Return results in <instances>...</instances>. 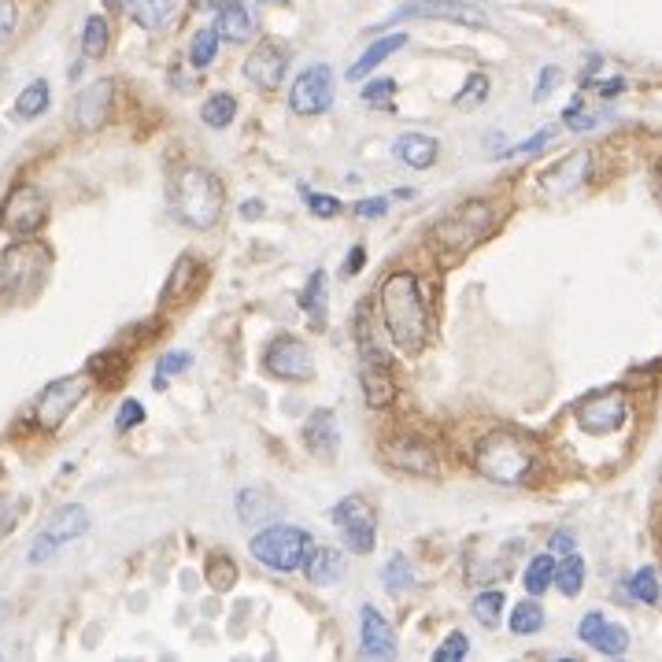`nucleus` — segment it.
<instances>
[{
  "mask_svg": "<svg viewBox=\"0 0 662 662\" xmlns=\"http://www.w3.org/2000/svg\"><path fill=\"white\" fill-rule=\"evenodd\" d=\"M474 466L481 478L496 481V485H522L533 474V448L515 433L496 430L478 441Z\"/></svg>",
  "mask_w": 662,
  "mask_h": 662,
  "instance_id": "obj_4",
  "label": "nucleus"
},
{
  "mask_svg": "<svg viewBox=\"0 0 662 662\" xmlns=\"http://www.w3.org/2000/svg\"><path fill=\"white\" fill-rule=\"evenodd\" d=\"M363 263H367V248L356 245V248H352V252H348V263H344V274H348V278H352V274H359V270H363Z\"/></svg>",
  "mask_w": 662,
  "mask_h": 662,
  "instance_id": "obj_55",
  "label": "nucleus"
},
{
  "mask_svg": "<svg viewBox=\"0 0 662 662\" xmlns=\"http://www.w3.org/2000/svg\"><path fill=\"white\" fill-rule=\"evenodd\" d=\"M381 304V319H385V330L396 341V348L404 356H418L426 348V337H430V311H426V300H422V285L411 270H396L381 282L378 293Z\"/></svg>",
  "mask_w": 662,
  "mask_h": 662,
  "instance_id": "obj_1",
  "label": "nucleus"
},
{
  "mask_svg": "<svg viewBox=\"0 0 662 662\" xmlns=\"http://www.w3.org/2000/svg\"><path fill=\"white\" fill-rule=\"evenodd\" d=\"M15 19H19V12H15V0H0V41L15 30Z\"/></svg>",
  "mask_w": 662,
  "mask_h": 662,
  "instance_id": "obj_54",
  "label": "nucleus"
},
{
  "mask_svg": "<svg viewBox=\"0 0 662 662\" xmlns=\"http://www.w3.org/2000/svg\"><path fill=\"white\" fill-rule=\"evenodd\" d=\"M381 585L393 592H407L411 585H415V570H411V563H407V555H393L389 563H385V570H381Z\"/></svg>",
  "mask_w": 662,
  "mask_h": 662,
  "instance_id": "obj_39",
  "label": "nucleus"
},
{
  "mask_svg": "<svg viewBox=\"0 0 662 662\" xmlns=\"http://www.w3.org/2000/svg\"><path fill=\"white\" fill-rule=\"evenodd\" d=\"M466 651H470V640H466V633H452V637L444 640L441 648L433 651V659H437V662H459V659H466Z\"/></svg>",
  "mask_w": 662,
  "mask_h": 662,
  "instance_id": "obj_49",
  "label": "nucleus"
},
{
  "mask_svg": "<svg viewBox=\"0 0 662 662\" xmlns=\"http://www.w3.org/2000/svg\"><path fill=\"white\" fill-rule=\"evenodd\" d=\"M404 45H407V34H400V30H396V34H389V37H378V41H374V45H370V49L363 52V56H359L352 67H348V82H363V78H367V74L374 71L378 63H385L396 49H404Z\"/></svg>",
  "mask_w": 662,
  "mask_h": 662,
  "instance_id": "obj_24",
  "label": "nucleus"
},
{
  "mask_svg": "<svg viewBox=\"0 0 662 662\" xmlns=\"http://www.w3.org/2000/svg\"><path fill=\"white\" fill-rule=\"evenodd\" d=\"M563 123L574 130V134H585V130H592V126L603 123V115H585V100L574 97L570 104L563 108Z\"/></svg>",
  "mask_w": 662,
  "mask_h": 662,
  "instance_id": "obj_44",
  "label": "nucleus"
},
{
  "mask_svg": "<svg viewBox=\"0 0 662 662\" xmlns=\"http://www.w3.org/2000/svg\"><path fill=\"white\" fill-rule=\"evenodd\" d=\"M193 270H197V256H178V263H174L171 278H167V293H163V307H174L182 304L185 293H189V278H193Z\"/></svg>",
  "mask_w": 662,
  "mask_h": 662,
  "instance_id": "obj_31",
  "label": "nucleus"
},
{
  "mask_svg": "<svg viewBox=\"0 0 662 662\" xmlns=\"http://www.w3.org/2000/svg\"><path fill=\"white\" fill-rule=\"evenodd\" d=\"M555 585H559L566 600L581 596V589H585V559L577 552H566L563 563H555Z\"/></svg>",
  "mask_w": 662,
  "mask_h": 662,
  "instance_id": "obj_29",
  "label": "nucleus"
},
{
  "mask_svg": "<svg viewBox=\"0 0 662 662\" xmlns=\"http://www.w3.org/2000/svg\"><path fill=\"white\" fill-rule=\"evenodd\" d=\"M333 522H337L344 548L352 555H370L378 548V518H374V507L363 496H344L333 507Z\"/></svg>",
  "mask_w": 662,
  "mask_h": 662,
  "instance_id": "obj_7",
  "label": "nucleus"
},
{
  "mask_svg": "<svg viewBox=\"0 0 662 662\" xmlns=\"http://www.w3.org/2000/svg\"><path fill=\"white\" fill-rule=\"evenodd\" d=\"M655 193H659V204H662V171H659V178H655Z\"/></svg>",
  "mask_w": 662,
  "mask_h": 662,
  "instance_id": "obj_59",
  "label": "nucleus"
},
{
  "mask_svg": "<svg viewBox=\"0 0 662 662\" xmlns=\"http://www.w3.org/2000/svg\"><path fill=\"white\" fill-rule=\"evenodd\" d=\"M215 30H219L222 41L245 45L248 37L256 34V19L248 15V8L241 0H219L215 4Z\"/></svg>",
  "mask_w": 662,
  "mask_h": 662,
  "instance_id": "obj_20",
  "label": "nucleus"
},
{
  "mask_svg": "<svg viewBox=\"0 0 662 662\" xmlns=\"http://www.w3.org/2000/svg\"><path fill=\"white\" fill-rule=\"evenodd\" d=\"M219 30L215 26H208V30H197L193 34V41H189V63L193 67H208L211 60H215V52H219Z\"/></svg>",
  "mask_w": 662,
  "mask_h": 662,
  "instance_id": "obj_42",
  "label": "nucleus"
},
{
  "mask_svg": "<svg viewBox=\"0 0 662 662\" xmlns=\"http://www.w3.org/2000/svg\"><path fill=\"white\" fill-rule=\"evenodd\" d=\"M359 97L374 104V108H389V100L396 97V78H378V82H367L359 89Z\"/></svg>",
  "mask_w": 662,
  "mask_h": 662,
  "instance_id": "obj_46",
  "label": "nucleus"
},
{
  "mask_svg": "<svg viewBox=\"0 0 662 662\" xmlns=\"http://www.w3.org/2000/svg\"><path fill=\"white\" fill-rule=\"evenodd\" d=\"M174 211L193 230H215L222 215V182L204 167H185L174 178Z\"/></svg>",
  "mask_w": 662,
  "mask_h": 662,
  "instance_id": "obj_3",
  "label": "nucleus"
},
{
  "mask_svg": "<svg viewBox=\"0 0 662 662\" xmlns=\"http://www.w3.org/2000/svg\"><path fill=\"white\" fill-rule=\"evenodd\" d=\"M385 211H389V200H385V197H370V200H359V204H356L359 219H381Z\"/></svg>",
  "mask_w": 662,
  "mask_h": 662,
  "instance_id": "obj_53",
  "label": "nucleus"
},
{
  "mask_svg": "<svg viewBox=\"0 0 662 662\" xmlns=\"http://www.w3.org/2000/svg\"><path fill=\"white\" fill-rule=\"evenodd\" d=\"M503 592L500 589H489V592H478L474 596V603H470V614L478 618L485 629H496L500 626V614H503Z\"/></svg>",
  "mask_w": 662,
  "mask_h": 662,
  "instance_id": "obj_36",
  "label": "nucleus"
},
{
  "mask_svg": "<svg viewBox=\"0 0 662 662\" xmlns=\"http://www.w3.org/2000/svg\"><path fill=\"white\" fill-rule=\"evenodd\" d=\"M489 230H492V208L481 197H470L459 208H452L448 215L437 219V226H433V248H437V256L444 263H455L466 252H474Z\"/></svg>",
  "mask_w": 662,
  "mask_h": 662,
  "instance_id": "obj_2",
  "label": "nucleus"
},
{
  "mask_svg": "<svg viewBox=\"0 0 662 662\" xmlns=\"http://www.w3.org/2000/svg\"><path fill=\"white\" fill-rule=\"evenodd\" d=\"M555 137V126H544V130H537L533 137H526L522 145H511V148H500V156H507V160H515V156H529V152H540V148L548 145Z\"/></svg>",
  "mask_w": 662,
  "mask_h": 662,
  "instance_id": "obj_47",
  "label": "nucleus"
},
{
  "mask_svg": "<svg viewBox=\"0 0 662 662\" xmlns=\"http://www.w3.org/2000/svg\"><path fill=\"white\" fill-rule=\"evenodd\" d=\"M108 104H111V82H93L78 93L74 100V126L82 130V134H93L100 130V123L108 119Z\"/></svg>",
  "mask_w": 662,
  "mask_h": 662,
  "instance_id": "obj_18",
  "label": "nucleus"
},
{
  "mask_svg": "<svg viewBox=\"0 0 662 662\" xmlns=\"http://www.w3.org/2000/svg\"><path fill=\"white\" fill-rule=\"evenodd\" d=\"M204 574H208V585L215 592H230L233 585H237V566H233V559L226 552H215L208 559V570H204Z\"/></svg>",
  "mask_w": 662,
  "mask_h": 662,
  "instance_id": "obj_40",
  "label": "nucleus"
},
{
  "mask_svg": "<svg viewBox=\"0 0 662 662\" xmlns=\"http://www.w3.org/2000/svg\"><path fill=\"white\" fill-rule=\"evenodd\" d=\"M189 363H193V356H189V352H167V356H160V363H156V378H152L156 393H160V389H167V378H171V374H178V370H185Z\"/></svg>",
  "mask_w": 662,
  "mask_h": 662,
  "instance_id": "obj_45",
  "label": "nucleus"
},
{
  "mask_svg": "<svg viewBox=\"0 0 662 662\" xmlns=\"http://www.w3.org/2000/svg\"><path fill=\"white\" fill-rule=\"evenodd\" d=\"M626 78H611V82H607V86H600V97L603 100H611V97H618V93H626Z\"/></svg>",
  "mask_w": 662,
  "mask_h": 662,
  "instance_id": "obj_57",
  "label": "nucleus"
},
{
  "mask_svg": "<svg viewBox=\"0 0 662 662\" xmlns=\"http://www.w3.org/2000/svg\"><path fill=\"white\" fill-rule=\"evenodd\" d=\"M145 422V407L137 404V400H126L123 407H119V415H115V430L126 433V430H134V426H141Z\"/></svg>",
  "mask_w": 662,
  "mask_h": 662,
  "instance_id": "obj_50",
  "label": "nucleus"
},
{
  "mask_svg": "<svg viewBox=\"0 0 662 662\" xmlns=\"http://www.w3.org/2000/svg\"><path fill=\"white\" fill-rule=\"evenodd\" d=\"M363 396L374 411H385V407L396 400V378H393V363H363Z\"/></svg>",
  "mask_w": 662,
  "mask_h": 662,
  "instance_id": "obj_22",
  "label": "nucleus"
},
{
  "mask_svg": "<svg viewBox=\"0 0 662 662\" xmlns=\"http://www.w3.org/2000/svg\"><path fill=\"white\" fill-rule=\"evenodd\" d=\"M396 156L407 163V167H415V171H426V167H433L437 163V152H441V145H437V137L430 134H404L396 137Z\"/></svg>",
  "mask_w": 662,
  "mask_h": 662,
  "instance_id": "obj_23",
  "label": "nucleus"
},
{
  "mask_svg": "<svg viewBox=\"0 0 662 662\" xmlns=\"http://www.w3.org/2000/svg\"><path fill=\"white\" fill-rule=\"evenodd\" d=\"M115 8H123L134 23H141L145 30H156V26H163L167 19H171L174 12V0H111Z\"/></svg>",
  "mask_w": 662,
  "mask_h": 662,
  "instance_id": "obj_26",
  "label": "nucleus"
},
{
  "mask_svg": "<svg viewBox=\"0 0 662 662\" xmlns=\"http://www.w3.org/2000/svg\"><path fill=\"white\" fill-rule=\"evenodd\" d=\"M359 640H363V655L367 659H393L396 655V633L385 622V614L378 607H363L359 611Z\"/></svg>",
  "mask_w": 662,
  "mask_h": 662,
  "instance_id": "obj_17",
  "label": "nucleus"
},
{
  "mask_svg": "<svg viewBox=\"0 0 662 662\" xmlns=\"http://www.w3.org/2000/svg\"><path fill=\"white\" fill-rule=\"evenodd\" d=\"M589 174H592V152L589 148H577V152L563 156L555 167H548V171L540 174V189H544L548 197L563 200V197H570L574 189H581V185L589 182Z\"/></svg>",
  "mask_w": 662,
  "mask_h": 662,
  "instance_id": "obj_14",
  "label": "nucleus"
},
{
  "mask_svg": "<svg viewBox=\"0 0 662 662\" xmlns=\"http://www.w3.org/2000/svg\"><path fill=\"white\" fill-rule=\"evenodd\" d=\"M304 200H307V211H311V215H319V219H333V215H341V200L330 197V193H307L304 189Z\"/></svg>",
  "mask_w": 662,
  "mask_h": 662,
  "instance_id": "obj_48",
  "label": "nucleus"
},
{
  "mask_svg": "<svg viewBox=\"0 0 662 662\" xmlns=\"http://www.w3.org/2000/svg\"><path fill=\"white\" fill-rule=\"evenodd\" d=\"M304 448L315 459H333V452H337V422H333V411H315V415L304 422Z\"/></svg>",
  "mask_w": 662,
  "mask_h": 662,
  "instance_id": "obj_21",
  "label": "nucleus"
},
{
  "mask_svg": "<svg viewBox=\"0 0 662 662\" xmlns=\"http://www.w3.org/2000/svg\"><path fill=\"white\" fill-rule=\"evenodd\" d=\"M577 426L589 433V437H607V433L622 430L629 418V393L626 389H603V393H592L589 400L577 404Z\"/></svg>",
  "mask_w": 662,
  "mask_h": 662,
  "instance_id": "obj_9",
  "label": "nucleus"
},
{
  "mask_svg": "<svg viewBox=\"0 0 662 662\" xmlns=\"http://www.w3.org/2000/svg\"><path fill=\"white\" fill-rule=\"evenodd\" d=\"M49 82L45 78H37V82H30V86L15 97V108H12V115L19 119V123H30V119H37L41 111L49 108Z\"/></svg>",
  "mask_w": 662,
  "mask_h": 662,
  "instance_id": "obj_28",
  "label": "nucleus"
},
{
  "mask_svg": "<svg viewBox=\"0 0 662 662\" xmlns=\"http://www.w3.org/2000/svg\"><path fill=\"white\" fill-rule=\"evenodd\" d=\"M507 626H511L515 637H533V633L544 629V607H537L533 600L515 603V611H511V618H507Z\"/></svg>",
  "mask_w": 662,
  "mask_h": 662,
  "instance_id": "obj_34",
  "label": "nucleus"
},
{
  "mask_svg": "<svg viewBox=\"0 0 662 662\" xmlns=\"http://www.w3.org/2000/svg\"><path fill=\"white\" fill-rule=\"evenodd\" d=\"M263 215V204L259 200H252V204H241V219H259Z\"/></svg>",
  "mask_w": 662,
  "mask_h": 662,
  "instance_id": "obj_58",
  "label": "nucleus"
},
{
  "mask_svg": "<svg viewBox=\"0 0 662 662\" xmlns=\"http://www.w3.org/2000/svg\"><path fill=\"white\" fill-rule=\"evenodd\" d=\"M233 115H237V100H233L230 93H211V97L204 100V108H200V119H204V126H211V130H226V126L233 123Z\"/></svg>",
  "mask_w": 662,
  "mask_h": 662,
  "instance_id": "obj_33",
  "label": "nucleus"
},
{
  "mask_svg": "<svg viewBox=\"0 0 662 662\" xmlns=\"http://www.w3.org/2000/svg\"><path fill=\"white\" fill-rule=\"evenodd\" d=\"M489 93H492V78L489 74H470L463 82V89L455 93V108L459 111H474V108H481L485 100H489Z\"/></svg>",
  "mask_w": 662,
  "mask_h": 662,
  "instance_id": "obj_35",
  "label": "nucleus"
},
{
  "mask_svg": "<svg viewBox=\"0 0 662 662\" xmlns=\"http://www.w3.org/2000/svg\"><path fill=\"white\" fill-rule=\"evenodd\" d=\"M289 108L296 115H326L333 108V71L326 63L300 71V78L289 89Z\"/></svg>",
  "mask_w": 662,
  "mask_h": 662,
  "instance_id": "obj_12",
  "label": "nucleus"
},
{
  "mask_svg": "<svg viewBox=\"0 0 662 662\" xmlns=\"http://www.w3.org/2000/svg\"><path fill=\"white\" fill-rule=\"evenodd\" d=\"M237 515H241V522H248V526H259V522H267L270 515H274V503L267 500V496H259V492H237Z\"/></svg>",
  "mask_w": 662,
  "mask_h": 662,
  "instance_id": "obj_37",
  "label": "nucleus"
},
{
  "mask_svg": "<svg viewBox=\"0 0 662 662\" xmlns=\"http://www.w3.org/2000/svg\"><path fill=\"white\" fill-rule=\"evenodd\" d=\"M300 307L307 311V319H311L315 330L326 326V270H315L307 278V285L300 289Z\"/></svg>",
  "mask_w": 662,
  "mask_h": 662,
  "instance_id": "obj_27",
  "label": "nucleus"
},
{
  "mask_svg": "<svg viewBox=\"0 0 662 662\" xmlns=\"http://www.w3.org/2000/svg\"><path fill=\"white\" fill-rule=\"evenodd\" d=\"M263 370L278 381H307L315 374V359H311V348L300 337L282 333V337L270 341L267 356H263Z\"/></svg>",
  "mask_w": 662,
  "mask_h": 662,
  "instance_id": "obj_11",
  "label": "nucleus"
},
{
  "mask_svg": "<svg viewBox=\"0 0 662 662\" xmlns=\"http://www.w3.org/2000/svg\"><path fill=\"white\" fill-rule=\"evenodd\" d=\"M559 78H563V71H559V67H544V71H540V78H537V89H533V100L540 104V100H544L555 86H559Z\"/></svg>",
  "mask_w": 662,
  "mask_h": 662,
  "instance_id": "obj_51",
  "label": "nucleus"
},
{
  "mask_svg": "<svg viewBox=\"0 0 662 662\" xmlns=\"http://www.w3.org/2000/svg\"><path fill=\"white\" fill-rule=\"evenodd\" d=\"M45 248L37 245H12L4 252V263H0V289H15L23 285L26 274H37L45 267Z\"/></svg>",
  "mask_w": 662,
  "mask_h": 662,
  "instance_id": "obj_19",
  "label": "nucleus"
},
{
  "mask_svg": "<svg viewBox=\"0 0 662 662\" xmlns=\"http://www.w3.org/2000/svg\"><path fill=\"white\" fill-rule=\"evenodd\" d=\"M126 370H130V356L126 352H100V356L89 359V374H97L104 385H119L126 378Z\"/></svg>",
  "mask_w": 662,
  "mask_h": 662,
  "instance_id": "obj_32",
  "label": "nucleus"
},
{
  "mask_svg": "<svg viewBox=\"0 0 662 662\" xmlns=\"http://www.w3.org/2000/svg\"><path fill=\"white\" fill-rule=\"evenodd\" d=\"M552 552L559 555V552H574V537H570V533H563V529H559V533H555L552 537Z\"/></svg>",
  "mask_w": 662,
  "mask_h": 662,
  "instance_id": "obj_56",
  "label": "nucleus"
},
{
  "mask_svg": "<svg viewBox=\"0 0 662 662\" xmlns=\"http://www.w3.org/2000/svg\"><path fill=\"white\" fill-rule=\"evenodd\" d=\"M104 49H108V23H104V15H89L86 34H82V56L86 60H100Z\"/></svg>",
  "mask_w": 662,
  "mask_h": 662,
  "instance_id": "obj_41",
  "label": "nucleus"
},
{
  "mask_svg": "<svg viewBox=\"0 0 662 662\" xmlns=\"http://www.w3.org/2000/svg\"><path fill=\"white\" fill-rule=\"evenodd\" d=\"M385 459L396 466V470H407V474H437V455L422 437H393L385 441Z\"/></svg>",
  "mask_w": 662,
  "mask_h": 662,
  "instance_id": "obj_16",
  "label": "nucleus"
},
{
  "mask_svg": "<svg viewBox=\"0 0 662 662\" xmlns=\"http://www.w3.org/2000/svg\"><path fill=\"white\" fill-rule=\"evenodd\" d=\"M278 4H289V0H278Z\"/></svg>",
  "mask_w": 662,
  "mask_h": 662,
  "instance_id": "obj_60",
  "label": "nucleus"
},
{
  "mask_svg": "<svg viewBox=\"0 0 662 662\" xmlns=\"http://www.w3.org/2000/svg\"><path fill=\"white\" fill-rule=\"evenodd\" d=\"M592 648L600 651V655H607V659H622L629 651V633L622 626H614V622H607V626L592 637Z\"/></svg>",
  "mask_w": 662,
  "mask_h": 662,
  "instance_id": "obj_38",
  "label": "nucleus"
},
{
  "mask_svg": "<svg viewBox=\"0 0 662 662\" xmlns=\"http://www.w3.org/2000/svg\"><path fill=\"white\" fill-rule=\"evenodd\" d=\"M311 548H315L311 533H304V529L296 526H267L248 540V552L256 555V563L274 570V574L304 570V559Z\"/></svg>",
  "mask_w": 662,
  "mask_h": 662,
  "instance_id": "obj_5",
  "label": "nucleus"
},
{
  "mask_svg": "<svg viewBox=\"0 0 662 662\" xmlns=\"http://www.w3.org/2000/svg\"><path fill=\"white\" fill-rule=\"evenodd\" d=\"M86 393H89V374H71V378L49 381V385L41 389L37 407H34L37 426L45 433H56L63 426V418L86 400Z\"/></svg>",
  "mask_w": 662,
  "mask_h": 662,
  "instance_id": "obj_6",
  "label": "nucleus"
},
{
  "mask_svg": "<svg viewBox=\"0 0 662 662\" xmlns=\"http://www.w3.org/2000/svg\"><path fill=\"white\" fill-rule=\"evenodd\" d=\"M45 219H49V200L30 182L15 185L8 200H4V208H0V226L15 233V237H34L45 226Z\"/></svg>",
  "mask_w": 662,
  "mask_h": 662,
  "instance_id": "obj_10",
  "label": "nucleus"
},
{
  "mask_svg": "<svg viewBox=\"0 0 662 662\" xmlns=\"http://www.w3.org/2000/svg\"><path fill=\"white\" fill-rule=\"evenodd\" d=\"M285 67H289V52H285V45L282 41H274V37H263L256 49L248 52L245 78L259 89H278V82L285 78Z\"/></svg>",
  "mask_w": 662,
  "mask_h": 662,
  "instance_id": "obj_15",
  "label": "nucleus"
},
{
  "mask_svg": "<svg viewBox=\"0 0 662 662\" xmlns=\"http://www.w3.org/2000/svg\"><path fill=\"white\" fill-rule=\"evenodd\" d=\"M304 574L311 585H333L344 574V555L337 548H311L304 559Z\"/></svg>",
  "mask_w": 662,
  "mask_h": 662,
  "instance_id": "obj_25",
  "label": "nucleus"
},
{
  "mask_svg": "<svg viewBox=\"0 0 662 662\" xmlns=\"http://www.w3.org/2000/svg\"><path fill=\"white\" fill-rule=\"evenodd\" d=\"M89 526H93V518H89V511L82 507V503H67V507H60V511L49 518V526L34 537L26 563L37 566V563H45V559H52L56 548H63L67 540H78L82 533H89Z\"/></svg>",
  "mask_w": 662,
  "mask_h": 662,
  "instance_id": "obj_8",
  "label": "nucleus"
},
{
  "mask_svg": "<svg viewBox=\"0 0 662 662\" xmlns=\"http://www.w3.org/2000/svg\"><path fill=\"white\" fill-rule=\"evenodd\" d=\"M629 592H633V600L655 607V603L662 600V589H659V577H655V570H651V566H640L637 574H633V581H629Z\"/></svg>",
  "mask_w": 662,
  "mask_h": 662,
  "instance_id": "obj_43",
  "label": "nucleus"
},
{
  "mask_svg": "<svg viewBox=\"0 0 662 662\" xmlns=\"http://www.w3.org/2000/svg\"><path fill=\"white\" fill-rule=\"evenodd\" d=\"M526 592L529 596H540V592H548L555 585V552H544V555H533L526 566Z\"/></svg>",
  "mask_w": 662,
  "mask_h": 662,
  "instance_id": "obj_30",
  "label": "nucleus"
},
{
  "mask_svg": "<svg viewBox=\"0 0 662 662\" xmlns=\"http://www.w3.org/2000/svg\"><path fill=\"white\" fill-rule=\"evenodd\" d=\"M396 19H441V23H459L470 26V30H485L489 26V15L474 8V4H466V0H411L389 23H396Z\"/></svg>",
  "mask_w": 662,
  "mask_h": 662,
  "instance_id": "obj_13",
  "label": "nucleus"
},
{
  "mask_svg": "<svg viewBox=\"0 0 662 662\" xmlns=\"http://www.w3.org/2000/svg\"><path fill=\"white\" fill-rule=\"evenodd\" d=\"M603 626H607V618H603L600 611H589L585 618H581V626H577V637L585 640V644H592V637H596Z\"/></svg>",
  "mask_w": 662,
  "mask_h": 662,
  "instance_id": "obj_52",
  "label": "nucleus"
}]
</instances>
